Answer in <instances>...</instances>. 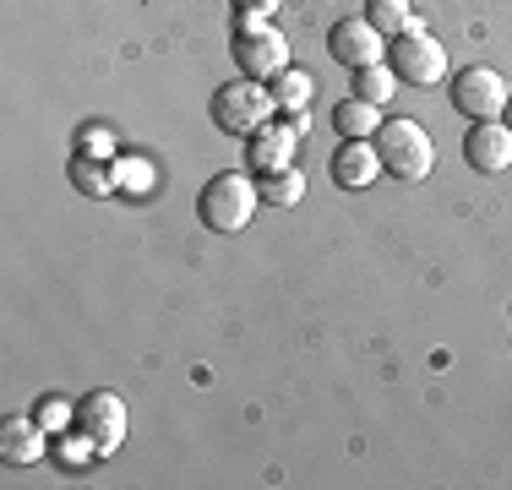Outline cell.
<instances>
[{"mask_svg": "<svg viewBox=\"0 0 512 490\" xmlns=\"http://www.w3.org/2000/svg\"><path fill=\"white\" fill-rule=\"evenodd\" d=\"M256 202H262V191L251 186L246 175H213L197 196V213L207 229H218V235H235V229L251 224Z\"/></svg>", "mask_w": 512, "mask_h": 490, "instance_id": "cell-2", "label": "cell"}, {"mask_svg": "<svg viewBox=\"0 0 512 490\" xmlns=\"http://www.w3.org/2000/svg\"><path fill=\"white\" fill-rule=\"evenodd\" d=\"M44 425L33 420V414H11L6 425H0V458L6 463H39L44 458Z\"/></svg>", "mask_w": 512, "mask_h": 490, "instance_id": "cell-12", "label": "cell"}, {"mask_svg": "<svg viewBox=\"0 0 512 490\" xmlns=\"http://www.w3.org/2000/svg\"><path fill=\"white\" fill-rule=\"evenodd\" d=\"M306 137V109L284 126H262L251 131V175H278V169L295 164V142Z\"/></svg>", "mask_w": 512, "mask_h": 490, "instance_id": "cell-10", "label": "cell"}, {"mask_svg": "<svg viewBox=\"0 0 512 490\" xmlns=\"http://www.w3.org/2000/svg\"><path fill=\"white\" fill-rule=\"evenodd\" d=\"M507 98H512V88L502 82V71H491V66H469L453 77V104L469 120H502Z\"/></svg>", "mask_w": 512, "mask_h": 490, "instance_id": "cell-6", "label": "cell"}, {"mask_svg": "<svg viewBox=\"0 0 512 490\" xmlns=\"http://www.w3.org/2000/svg\"><path fill=\"white\" fill-rule=\"evenodd\" d=\"M256 191H262L267 207H295L300 196H306V175L289 164V169H278V175H262V180H256Z\"/></svg>", "mask_w": 512, "mask_h": 490, "instance_id": "cell-15", "label": "cell"}, {"mask_svg": "<svg viewBox=\"0 0 512 490\" xmlns=\"http://www.w3.org/2000/svg\"><path fill=\"white\" fill-rule=\"evenodd\" d=\"M398 93V77H393V66H360L355 71V98H365V104H376V109H387V98Z\"/></svg>", "mask_w": 512, "mask_h": 490, "instance_id": "cell-17", "label": "cell"}, {"mask_svg": "<svg viewBox=\"0 0 512 490\" xmlns=\"http://www.w3.org/2000/svg\"><path fill=\"white\" fill-rule=\"evenodd\" d=\"M387 66H393V77L409 82V88H436V82L447 77V44H436L431 33L409 28V33H398V39H387Z\"/></svg>", "mask_w": 512, "mask_h": 490, "instance_id": "cell-3", "label": "cell"}, {"mask_svg": "<svg viewBox=\"0 0 512 490\" xmlns=\"http://www.w3.org/2000/svg\"><path fill=\"white\" fill-rule=\"evenodd\" d=\"M115 186L131 196H148L153 191V164L148 158H115Z\"/></svg>", "mask_w": 512, "mask_h": 490, "instance_id": "cell-19", "label": "cell"}, {"mask_svg": "<svg viewBox=\"0 0 512 490\" xmlns=\"http://www.w3.org/2000/svg\"><path fill=\"white\" fill-rule=\"evenodd\" d=\"M382 49H387V39L371 28V17H338L333 33H327V55H333L338 66H355V71L376 66Z\"/></svg>", "mask_w": 512, "mask_h": 490, "instance_id": "cell-8", "label": "cell"}, {"mask_svg": "<svg viewBox=\"0 0 512 490\" xmlns=\"http://www.w3.org/2000/svg\"><path fill=\"white\" fill-rule=\"evenodd\" d=\"M365 17H371V28L382 33V39H398V33L414 28V6H409V0H371Z\"/></svg>", "mask_w": 512, "mask_h": 490, "instance_id": "cell-16", "label": "cell"}, {"mask_svg": "<svg viewBox=\"0 0 512 490\" xmlns=\"http://www.w3.org/2000/svg\"><path fill=\"white\" fill-rule=\"evenodd\" d=\"M382 175V158H376V142H338L333 147V180L344 191H365L371 180Z\"/></svg>", "mask_w": 512, "mask_h": 490, "instance_id": "cell-11", "label": "cell"}, {"mask_svg": "<svg viewBox=\"0 0 512 490\" xmlns=\"http://www.w3.org/2000/svg\"><path fill=\"white\" fill-rule=\"evenodd\" d=\"M71 186H77L82 196H109V191H120L115 186V169H104L99 158H71Z\"/></svg>", "mask_w": 512, "mask_h": 490, "instance_id": "cell-18", "label": "cell"}, {"mask_svg": "<svg viewBox=\"0 0 512 490\" xmlns=\"http://www.w3.org/2000/svg\"><path fill=\"white\" fill-rule=\"evenodd\" d=\"M502 120H507V126H512V98H507V109H502Z\"/></svg>", "mask_w": 512, "mask_h": 490, "instance_id": "cell-24", "label": "cell"}, {"mask_svg": "<svg viewBox=\"0 0 512 490\" xmlns=\"http://www.w3.org/2000/svg\"><path fill=\"white\" fill-rule=\"evenodd\" d=\"M376 158H382V169L393 180H425L436 164V147L425 137L420 120H382V131H376Z\"/></svg>", "mask_w": 512, "mask_h": 490, "instance_id": "cell-1", "label": "cell"}, {"mask_svg": "<svg viewBox=\"0 0 512 490\" xmlns=\"http://www.w3.org/2000/svg\"><path fill=\"white\" fill-rule=\"evenodd\" d=\"M235 66L246 71L251 82H273L278 71H289V44L278 28H267V22H246L235 17Z\"/></svg>", "mask_w": 512, "mask_h": 490, "instance_id": "cell-5", "label": "cell"}, {"mask_svg": "<svg viewBox=\"0 0 512 490\" xmlns=\"http://www.w3.org/2000/svg\"><path fill=\"white\" fill-rule=\"evenodd\" d=\"M333 126L344 131L349 142H371L376 131H382V109H376V104H365V98H355V93H349L344 104L333 109Z\"/></svg>", "mask_w": 512, "mask_h": 490, "instance_id": "cell-13", "label": "cell"}, {"mask_svg": "<svg viewBox=\"0 0 512 490\" xmlns=\"http://www.w3.org/2000/svg\"><path fill=\"white\" fill-rule=\"evenodd\" d=\"M77 431L93 436L99 458H104V452H115L120 441H126V403H120L115 392H88V398L77 403Z\"/></svg>", "mask_w": 512, "mask_h": 490, "instance_id": "cell-7", "label": "cell"}, {"mask_svg": "<svg viewBox=\"0 0 512 490\" xmlns=\"http://www.w3.org/2000/svg\"><path fill=\"white\" fill-rule=\"evenodd\" d=\"M273 93L262 88V82H224V88L213 93V126L229 131V137H251V131L267 126V115H273Z\"/></svg>", "mask_w": 512, "mask_h": 490, "instance_id": "cell-4", "label": "cell"}, {"mask_svg": "<svg viewBox=\"0 0 512 490\" xmlns=\"http://www.w3.org/2000/svg\"><path fill=\"white\" fill-rule=\"evenodd\" d=\"M463 158L474 175H507L512 169V126L507 120H474V131L463 137Z\"/></svg>", "mask_w": 512, "mask_h": 490, "instance_id": "cell-9", "label": "cell"}, {"mask_svg": "<svg viewBox=\"0 0 512 490\" xmlns=\"http://www.w3.org/2000/svg\"><path fill=\"white\" fill-rule=\"evenodd\" d=\"M88 458H99V447H93V436H66L60 441V463H66V469H77V463H88Z\"/></svg>", "mask_w": 512, "mask_h": 490, "instance_id": "cell-21", "label": "cell"}, {"mask_svg": "<svg viewBox=\"0 0 512 490\" xmlns=\"http://www.w3.org/2000/svg\"><path fill=\"white\" fill-rule=\"evenodd\" d=\"M273 104L278 109H289V115H300V109L311 104V93H316V82H311V71H300V66H289V71H278L273 77Z\"/></svg>", "mask_w": 512, "mask_h": 490, "instance_id": "cell-14", "label": "cell"}, {"mask_svg": "<svg viewBox=\"0 0 512 490\" xmlns=\"http://www.w3.org/2000/svg\"><path fill=\"white\" fill-rule=\"evenodd\" d=\"M77 153H82V158H109V153H115V137H109L104 126H93V131H82Z\"/></svg>", "mask_w": 512, "mask_h": 490, "instance_id": "cell-22", "label": "cell"}, {"mask_svg": "<svg viewBox=\"0 0 512 490\" xmlns=\"http://www.w3.org/2000/svg\"><path fill=\"white\" fill-rule=\"evenodd\" d=\"M33 420H39L44 431H66V425H77V409H71L66 398H44L39 409H33Z\"/></svg>", "mask_w": 512, "mask_h": 490, "instance_id": "cell-20", "label": "cell"}, {"mask_svg": "<svg viewBox=\"0 0 512 490\" xmlns=\"http://www.w3.org/2000/svg\"><path fill=\"white\" fill-rule=\"evenodd\" d=\"M278 11V0H235V17H246V22H267Z\"/></svg>", "mask_w": 512, "mask_h": 490, "instance_id": "cell-23", "label": "cell"}]
</instances>
